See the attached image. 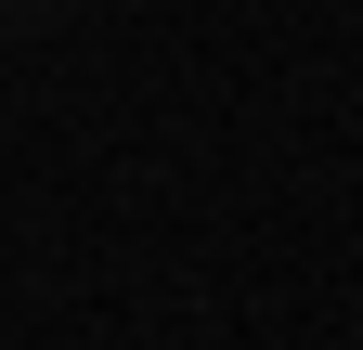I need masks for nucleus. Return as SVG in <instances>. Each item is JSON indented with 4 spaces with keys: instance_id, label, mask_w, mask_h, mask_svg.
I'll use <instances>...</instances> for the list:
<instances>
[]
</instances>
